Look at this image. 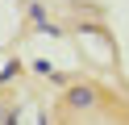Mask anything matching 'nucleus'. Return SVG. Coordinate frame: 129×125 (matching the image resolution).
Masks as SVG:
<instances>
[{
    "label": "nucleus",
    "instance_id": "f257e3e1",
    "mask_svg": "<svg viewBox=\"0 0 129 125\" xmlns=\"http://www.w3.org/2000/svg\"><path fill=\"white\" fill-rule=\"evenodd\" d=\"M96 100H100V92H96V83H71L67 92H62V104L71 108V113H92Z\"/></svg>",
    "mask_w": 129,
    "mask_h": 125
}]
</instances>
